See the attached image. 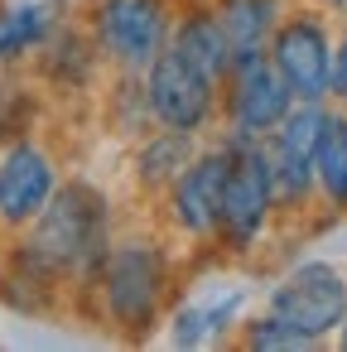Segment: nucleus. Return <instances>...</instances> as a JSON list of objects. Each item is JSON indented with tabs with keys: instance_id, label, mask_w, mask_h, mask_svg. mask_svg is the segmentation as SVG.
Segmentation results:
<instances>
[{
	"instance_id": "obj_1",
	"label": "nucleus",
	"mask_w": 347,
	"mask_h": 352,
	"mask_svg": "<svg viewBox=\"0 0 347 352\" xmlns=\"http://www.w3.org/2000/svg\"><path fill=\"white\" fill-rule=\"evenodd\" d=\"M107 251H111V241H107V198L92 184L54 188V198L34 217L30 261L44 275H78V270L97 275Z\"/></svg>"
},
{
	"instance_id": "obj_2",
	"label": "nucleus",
	"mask_w": 347,
	"mask_h": 352,
	"mask_svg": "<svg viewBox=\"0 0 347 352\" xmlns=\"http://www.w3.org/2000/svg\"><path fill=\"white\" fill-rule=\"evenodd\" d=\"M275 208V184H270V155L265 140L251 135H232L227 140V184H222V212H217V232L232 251H246L265 217Z\"/></svg>"
},
{
	"instance_id": "obj_3",
	"label": "nucleus",
	"mask_w": 347,
	"mask_h": 352,
	"mask_svg": "<svg viewBox=\"0 0 347 352\" xmlns=\"http://www.w3.org/2000/svg\"><path fill=\"white\" fill-rule=\"evenodd\" d=\"M97 275H102V299H107V314L116 318V328L145 333L155 323L164 285H169L159 246H150V241H121V246L107 251V261L97 265Z\"/></svg>"
},
{
	"instance_id": "obj_4",
	"label": "nucleus",
	"mask_w": 347,
	"mask_h": 352,
	"mask_svg": "<svg viewBox=\"0 0 347 352\" xmlns=\"http://www.w3.org/2000/svg\"><path fill=\"white\" fill-rule=\"evenodd\" d=\"M222 87H227V126H232V135L265 140L294 107V92L284 87V78H280V68L270 63L265 49L232 54V68H227Z\"/></svg>"
},
{
	"instance_id": "obj_5",
	"label": "nucleus",
	"mask_w": 347,
	"mask_h": 352,
	"mask_svg": "<svg viewBox=\"0 0 347 352\" xmlns=\"http://www.w3.org/2000/svg\"><path fill=\"white\" fill-rule=\"evenodd\" d=\"M270 314H275L284 328H294L304 342H323V338L337 333L342 318H347V280H342L333 265H323V261L299 265V270L270 294Z\"/></svg>"
},
{
	"instance_id": "obj_6",
	"label": "nucleus",
	"mask_w": 347,
	"mask_h": 352,
	"mask_svg": "<svg viewBox=\"0 0 347 352\" xmlns=\"http://www.w3.org/2000/svg\"><path fill=\"white\" fill-rule=\"evenodd\" d=\"M97 49L116 68L145 73L159 58V49H169V0H102Z\"/></svg>"
},
{
	"instance_id": "obj_7",
	"label": "nucleus",
	"mask_w": 347,
	"mask_h": 352,
	"mask_svg": "<svg viewBox=\"0 0 347 352\" xmlns=\"http://www.w3.org/2000/svg\"><path fill=\"white\" fill-rule=\"evenodd\" d=\"M217 82L208 73H198L188 58H179L174 49H159V58L145 68V107L159 126L174 131H203L217 111Z\"/></svg>"
},
{
	"instance_id": "obj_8",
	"label": "nucleus",
	"mask_w": 347,
	"mask_h": 352,
	"mask_svg": "<svg viewBox=\"0 0 347 352\" xmlns=\"http://www.w3.org/2000/svg\"><path fill=\"white\" fill-rule=\"evenodd\" d=\"M270 63L280 68L284 87L294 92V102H323L328 97V78H333V39L323 30L318 15L294 10L289 20H280L270 30Z\"/></svg>"
},
{
	"instance_id": "obj_9",
	"label": "nucleus",
	"mask_w": 347,
	"mask_h": 352,
	"mask_svg": "<svg viewBox=\"0 0 347 352\" xmlns=\"http://www.w3.org/2000/svg\"><path fill=\"white\" fill-rule=\"evenodd\" d=\"M323 116H328L323 102H294L289 116L265 135L275 203H284V208H299L313 193V145H318Z\"/></svg>"
},
{
	"instance_id": "obj_10",
	"label": "nucleus",
	"mask_w": 347,
	"mask_h": 352,
	"mask_svg": "<svg viewBox=\"0 0 347 352\" xmlns=\"http://www.w3.org/2000/svg\"><path fill=\"white\" fill-rule=\"evenodd\" d=\"M222 184H227V145H222V150H208V155H193V160L174 174V184H169V208H174V222H179L188 236L217 232Z\"/></svg>"
},
{
	"instance_id": "obj_11",
	"label": "nucleus",
	"mask_w": 347,
	"mask_h": 352,
	"mask_svg": "<svg viewBox=\"0 0 347 352\" xmlns=\"http://www.w3.org/2000/svg\"><path fill=\"white\" fill-rule=\"evenodd\" d=\"M58 179H54V160L39 145H15L0 160V222L25 227L44 212V203L54 198Z\"/></svg>"
},
{
	"instance_id": "obj_12",
	"label": "nucleus",
	"mask_w": 347,
	"mask_h": 352,
	"mask_svg": "<svg viewBox=\"0 0 347 352\" xmlns=\"http://www.w3.org/2000/svg\"><path fill=\"white\" fill-rule=\"evenodd\" d=\"M169 49H174L179 58H188L198 73H208V78L222 87V78H227V68H232V44H227V34H222V25H217L212 10L183 15V25L174 30Z\"/></svg>"
},
{
	"instance_id": "obj_13",
	"label": "nucleus",
	"mask_w": 347,
	"mask_h": 352,
	"mask_svg": "<svg viewBox=\"0 0 347 352\" xmlns=\"http://www.w3.org/2000/svg\"><path fill=\"white\" fill-rule=\"evenodd\" d=\"M313 184L328 198V208H337V212L347 208V116L342 111L323 116V131L313 145Z\"/></svg>"
},
{
	"instance_id": "obj_14",
	"label": "nucleus",
	"mask_w": 347,
	"mask_h": 352,
	"mask_svg": "<svg viewBox=\"0 0 347 352\" xmlns=\"http://www.w3.org/2000/svg\"><path fill=\"white\" fill-rule=\"evenodd\" d=\"M232 54H246V49H265L270 30H275V0H222L212 10Z\"/></svg>"
},
{
	"instance_id": "obj_15",
	"label": "nucleus",
	"mask_w": 347,
	"mask_h": 352,
	"mask_svg": "<svg viewBox=\"0 0 347 352\" xmlns=\"http://www.w3.org/2000/svg\"><path fill=\"white\" fill-rule=\"evenodd\" d=\"M193 160V131H159L140 145V184L145 188H164L174 184V174Z\"/></svg>"
},
{
	"instance_id": "obj_16",
	"label": "nucleus",
	"mask_w": 347,
	"mask_h": 352,
	"mask_svg": "<svg viewBox=\"0 0 347 352\" xmlns=\"http://www.w3.org/2000/svg\"><path fill=\"white\" fill-rule=\"evenodd\" d=\"M49 6H25V10H10L0 20V58H20L30 49H39L49 39Z\"/></svg>"
},
{
	"instance_id": "obj_17",
	"label": "nucleus",
	"mask_w": 347,
	"mask_h": 352,
	"mask_svg": "<svg viewBox=\"0 0 347 352\" xmlns=\"http://www.w3.org/2000/svg\"><path fill=\"white\" fill-rule=\"evenodd\" d=\"M241 304V294L236 299H227V304H188V309H179V318H174V342L179 347H193V342H208L227 318H232V309Z\"/></svg>"
},
{
	"instance_id": "obj_18",
	"label": "nucleus",
	"mask_w": 347,
	"mask_h": 352,
	"mask_svg": "<svg viewBox=\"0 0 347 352\" xmlns=\"http://www.w3.org/2000/svg\"><path fill=\"white\" fill-rule=\"evenodd\" d=\"M246 347H260V352H270V347H313V342H304L294 328H284L275 314H265V318H256V323L246 328Z\"/></svg>"
},
{
	"instance_id": "obj_19",
	"label": "nucleus",
	"mask_w": 347,
	"mask_h": 352,
	"mask_svg": "<svg viewBox=\"0 0 347 352\" xmlns=\"http://www.w3.org/2000/svg\"><path fill=\"white\" fill-rule=\"evenodd\" d=\"M328 97L347 102V34L333 44V78H328Z\"/></svg>"
},
{
	"instance_id": "obj_20",
	"label": "nucleus",
	"mask_w": 347,
	"mask_h": 352,
	"mask_svg": "<svg viewBox=\"0 0 347 352\" xmlns=\"http://www.w3.org/2000/svg\"><path fill=\"white\" fill-rule=\"evenodd\" d=\"M318 6H328V10H347V0H318Z\"/></svg>"
},
{
	"instance_id": "obj_21",
	"label": "nucleus",
	"mask_w": 347,
	"mask_h": 352,
	"mask_svg": "<svg viewBox=\"0 0 347 352\" xmlns=\"http://www.w3.org/2000/svg\"><path fill=\"white\" fill-rule=\"evenodd\" d=\"M342 347H347V318H342Z\"/></svg>"
}]
</instances>
